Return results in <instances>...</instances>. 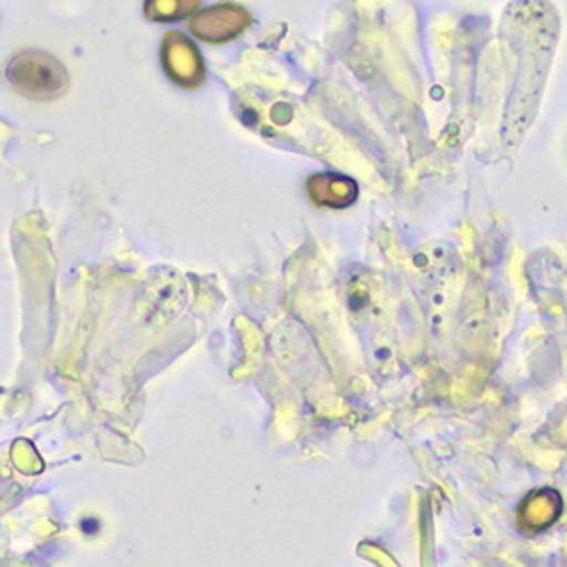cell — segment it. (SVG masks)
<instances>
[{"label": "cell", "instance_id": "obj_1", "mask_svg": "<svg viewBox=\"0 0 567 567\" xmlns=\"http://www.w3.org/2000/svg\"><path fill=\"white\" fill-rule=\"evenodd\" d=\"M10 82L32 99H53L62 93L64 69L51 55L25 53L10 64Z\"/></svg>", "mask_w": 567, "mask_h": 567}]
</instances>
